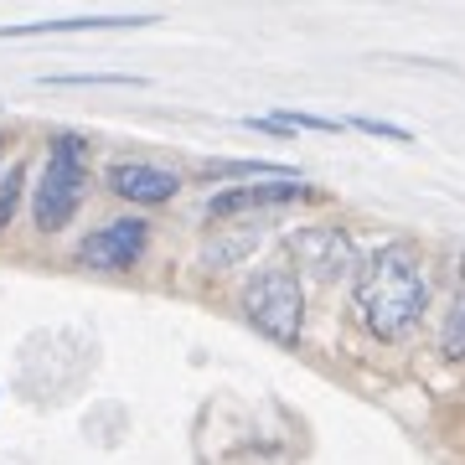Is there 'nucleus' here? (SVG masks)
Segmentation results:
<instances>
[{
    "label": "nucleus",
    "instance_id": "nucleus-4",
    "mask_svg": "<svg viewBox=\"0 0 465 465\" xmlns=\"http://www.w3.org/2000/svg\"><path fill=\"white\" fill-rule=\"evenodd\" d=\"M150 243V228L140 217H119V223H104L99 232H88L84 243H78V264L84 269H104V274H114V269H130Z\"/></svg>",
    "mask_w": 465,
    "mask_h": 465
},
{
    "label": "nucleus",
    "instance_id": "nucleus-11",
    "mask_svg": "<svg viewBox=\"0 0 465 465\" xmlns=\"http://www.w3.org/2000/svg\"><path fill=\"white\" fill-rule=\"evenodd\" d=\"M351 130H362V134H382V140H409V130L403 124H382V119H347Z\"/></svg>",
    "mask_w": 465,
    "mask_h": 465
},
{
    "label": "nucleus",
    "instance_id": "nucleus-2",
    "mask_svg": "<svg viewBox=\"0 0 465 465\" xmlns=\"http://www.w3.org/2000/svg\"><path fill=\"white\" fill-rule=\"evenodd\" d=\"M84 140L78 134H52V150H47V171L32 192V217L42 232H63L84 202Z\"/></svg>",
    "mask_w": 465,
    "mask_h": 465
},
{
    "label": "nucleus",
    "instance_id": "nucleus-7",
    "mask_svg": "<svg viewBox=\"0 0 465 465\" xmlns=\"http://www.w3.org/2000/svg\"><path fill=\"white\" fill-rule=\"evenodd\" d=\"M109 186H114L124 202H140V207H155V202H171L176 197V171H161V166H145V161H124V166L109 171Z\"/></svg>",
    "mask_w": 465,
    "mask_h": 465
},
{
    "label": "nucleus",
    "instance_id": "nucleus-9",
    "mask_svg": "<svg viewBox=\"0 0 465 465\" xmlns=\"http://www.w3.org/2000/svg\"><path fill=\"white\" fill-rule=\"evenodd\" d=\"M440 347H445L450 362H465V290H460V300L450 305L445 331H440Z\"/></svg>",
    "mask_w": 465,
    "mask_h": 465
},
{
    "label": "nucleus",
    "instance_id": "nucleus-3",
    "mask_svg": "<svg viewBox=\"0 0 465 465\" xmlns=\"http://www.w3.org/2000/svg\"><path fill=\"white\" fill-rule=\"evenodd\" d=\"M243 316H249L253 331H264L269 341L280 347H295L300 326H305V295H300V280L280 264H264L243 284Z\"/></svg>",
    "mask_w": 465,
    "mask_h": 465
},
{
    "label": "nucleus",
    "instance_id": "nucleus-6",
    "mask_svg": "<svg viewBox=\"0 0 465 465\" xmlns=\"http://www.w3.org/2000/svg\"><path fill=\"white\" fill-rule=\"evenodd\" d=\"M311 192L305 182L295 176H274V182H253V186H228L213 197V217H228V213H259V207H284V202H300Z\"/></svg>",
    "mask_w": 465,
    "mask_h": 465
},
{
    "label": "nucleus",
    "instance_id": "nucleus-5",
    "mask_svg": "<svg viewBox=\"0 0 465 465\" xmlns=\"http://www.w3.org/2000/svg\"><path fill=\"white\" fill-rule=\"evenodd\" d=\"M290 253H295L300 269H305L311 280H321V284L341 280V274L357 264L351 238H347V232H336V228H305V232H295V238H290Z\"/></svg>",
    "mask_w": 465,
    "mask_h": 465
},
{
    "label": "nucleus",
    "instance_id": "nucleus-10",
    "mask_svg": "<svg viewBox=\"0 0 465 465\" xmlns=\"http://www.w3.org/2000/svg\"><path fill=\"white\" fill-rule=\"evenodd\" d=\"M16 197H21V166H11L5 176H0V228L11 223V213H16Z\"/></svg>",
    "mask_w": 465,
    "mask_h": 465
},
{
    "label": "nucleus",
    "instance_id": "nucleus-8",
    "mask_svg": "<svg viewBox=\"0 0 465 465\" xmlns=\"http://www.w3.org/2000/svg\"><path fill=\"white\" fill-rule=\"evenodd\" d=\"M124 26H155V16H47V21H26V26H0V42L47 36V32H124Z\"/></svg>",
    "mask_w": 465,
    "mask_h": 465
},
{
    "label": "nucleus",
    "instance_id": "nucleus-1",
    "mask_svg": "<svg viewBox=\"0 0 465 465\" xmlns=\"http://www.w3.org/2000/svg\"><path fill=\"white\" fill-rule=\"evenodd\" d=\"M424 264L409 243H382V249L367 253L362 280H357V311H362L367 331L393 341V336H409L424 316Z\"/></svg>",
    "mask_w": 465,
    "mask_h": 465
}]
</instances>
